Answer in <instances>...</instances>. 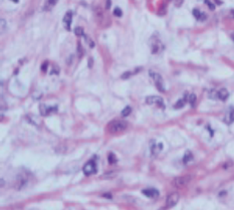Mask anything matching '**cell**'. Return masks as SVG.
Instances as JSON below:
<instances>
[{
  "mask_svg": "<svg viewBox=\"0 0 234 210\" xmlns=\"http://www.w3.org/2000/svg\"><path fill=\"white\" fill-rule=\"evenodd\" d=\"M126 129H127V124L121 120H115L107 125V131L111 134H119V133L124 132Z\"/></svg>",
  "mask_w": 234,
  "mask_h": 210,
  "instance_id": "cell-1",
  "label": "cell"
},
{
  "mask_svg": "<svg viewBox=\"0 0 234 210\" xmlns=\"http://www.w3.org/2000/svg\"><path fill=\"white\" fill-rule=\"evenodd\" d=\"M150 44H151V51L153 54L160 53L164 49V44L162 43L161 39H160L156 34L153 35L150 38Z\"/></svg>",
  "mask_w": 234,
  "mask_h": 210,
  "instance_id": "cell-2",
  "label": "cell"
},
{
  "mask_svg": "<svg viewBox=\"0 0 234 210\" xmlns=\"http://www.w3.org/2000/svg\"><path fill=\"white\" fill-rule=\"evenodd\" d=\"M149 75L151 78L153 79L154 84H155L156 88L158 89V91L162 92H165V86H164V82H163L162 76H160L158 73H155V72H153V70H150Z\"/></svg>",
  "mask_w": 234,
  "mask_h": 210,
  "instance_id": "cell-3",
  "label": "cell"
},
{
  "mask_svg": "<svg viewBox=\"0 0 234 210\" xmlns=\"http://www.w3.org/2000/svg\"><path fill=\"white\" fill-rule=\"evenodd\" d=\"M192 176L191 175H185V176H180V177H177L175 178L173 182H172V184L174 185L175 187L177 188H182L184 186H186V185L189 183V182L192 180Z\"/></svg>",
  "mask_w": 234,
  "mask_h": 210,
  "instance_id": "cell-4",
  "label": "cell"
},
{
  "mask_svg": "<svg viewBox=\"0 0 234 210\" xmlns=\"http://www.w3.org/2000/svg\"><path fill=\"white\" fill-rule=\"evenodd\" d=\"M97 163H95V160H91V161H88L87 164L85 165L84 167V173L85 175L87 176H90L91 174H95V173H97Z\"/></svg>",
  "mask_w": 234,
  "mask_h": 210,
  "instance_id": "cell-5",
  "label": "cell"
},
{
  "mask_svg": "<svg viewBox=\"0 0 234 210\" xmlns=\"http://www.w3.org/2000/svg\"><path fill=\"white\" fill-rule=\"evenodd\" d=\"M146 103L148 105H157L158 107H161L162 109H165L164 101H163V99L160 98V97H156V95H150V97H147Z\"/></svg>",
  "mask_w": 234,
  "mask_h": 210,
  "instance_id": "cell-6",
  "label": "cell"
},
{
  "mask_svg": "<svg viewBox=\"0 0 234 210\" xmlns=\"http://www.w3.org/2000/svg\"><path fill=\"white\" fill-rule=\"evenodd\" d=\"M179 198H180L179 194H178L177 192H173L167 197V200H166V206H167L168 208L174 207V206L178 203V201H179Z\"/></svg>",
  "mask_w": 234,
  "mask_h": 210,
  "instance_id": "cell-7",
  "label": "cell"
},
{
  "mask_svg": "<svg viewBox=\"0 0 234 210\" xmlns=\"http://www.w3.org/2000/svg\"><path fill=\"white\" fill-rule=\"evenodd\" d=\"M72 13L70 11H67L66 15H64L63 19V25H64V28L66 30H70V24H72Z\"/></svg>",
  "mask_w": 234,
  "mask_h": 210,
  "instance_id": "cell-8",
  "label": "cell"
},
{
  "mask_svg": "<svg viewBox=\"0 0 234 210\" xmlns=\"http://www.w3.org/2000/svg\"><path fill=\"white\" fill-rule=\"evenodd\" d=\"M163 149V145L162 143H157L155 144V142L152 141V144H151V153H152L153 156H156L157 154H159Z\"/></svg>",
  "mask_w": 234,
  "mask_h": 210,
  "instance_id": "cell-9",
  "label": "cell"
},
{
  "mask_svg": "<svg viewBox=\"0 0 234 210\" xmlns=\"http://www.w3.org/2000/svg\"><path fill=\"white\" fill-rule=\"evenodd\" d=\"M142 193L149 198H156L159 196V191L156 189H144L142 190Z\"/></svg>",
  "mask_w": 234,
  "mask_h": 210,
  "instance_id": "cell-10",
  "label": "cell"
},
{
  "mask_svg": "<svg viewBox=\"0 0 234 210\" xmlns=\"http://www.w3.org/2000/svg\"><path fill=\"white\" fill-rule=\"evenodd\" d=\"M56 110H57L56 107H47L43 104L40 105V112H41L42 116L48 115V114L51 113V112H56Z\"/></svg>",
  "mask_w": 234,
  "mask_h": 210,
  "instance_id": "cell-11",
  "label": "cell"
},
{
  "mask_svg": "<svg viewBox=\"0 0 234 210\" xmlns=\"http://www.w3.org/2000/svg\"><path fill=\"white\" fill-rule=\"evenodd\" d=\"M229 97V92L226 89H221L218 91V98L222 101H226Z\"/></svg>",
  "mask_w": 234,
  "mask_h": 210,
  "instance_id": "cell-12",
  "label": "cell"
},
{
  "mask_svg": "<svg viewBox=\"0 0 234 210\" xmlns=\"http://www.w3.org/2000/svg\"><path fill=\"white\" fill-rule=\"evenodd\" d=\"M193 15H194V17L196 18V19H198V20H205L206 19V15L204 14V13H202L201 11H199L198 9H193Z\"/></svg>",
  "mask_w": 234,
  "mask_h": 210,
  "instance_id": "cell-13",
  "label": "cell"
},
{
  "mask_svg": "<svg viewBox=\"0 0 234 210\" xmlns=\"http://www.w3.org/2000/svg\"><path fill=\"white\" fill-rule=\"evenodd\" d=\"M187 100H188V95H187V94H185L184 95V99L179 100L176 104L174 105V109H181V108H183L184 106H185V103H186Z\"/></svg>",
  "mask_w": 234,
  "mask_h": 210,
  "instance_id": "cell-14",
  "label": "cell"
},
{
  "mask_svg": "<svg viewBox=\"0 0 234 210\" xmlns=\"http://www.w3.org/2000/svg\"><path fill=\"white\" fill-rule=\"evenodd\" d=\"M193 161V155L190 151H186L185 155L183 157V163L184 164H188V163L192 162Z\"/></svg>",
  "mask_w": 234,
  "mask_h": 210,
  "instance_id": "cell-15",
  "label": "cell"
},
{
  "mask_svg": "<svg viewBox=\"0 0 234 210\" xmlns=\"http://www.w3.org/2000/svg\"><path fill=\"white\" fill-rule=\"evenodd\" d=\"M208 98L211 99V100H217V99H219L218 98V92L215 91V89H211V91H209Z\"/></svg>",
  "mask_w": 234,
  "mask_h": 210,
  "instance_id": "cell-16",
  "label": "cell"
},
{
  "mask_svg": "<svg viewBox=\"0 0 234 210\" xmlns=\"http://www.w3.org/2000/svg\"><path fill=\"white\" fill-rule=\"evenodd\" d=\"M107 159H109L110 164H115V163H117V161H118V159H117V157H116V155L114 153H110L109 157H107Z\"/></svg>",
  "mask_w": 234,
  "mask_h": 210,
  "instance_id": "cell-17",
  "label": "cell"
},
{
  "mask_svg": "<svg viewBox=\"0 0 234 210\" xmlns=\"http://www.w3.org/2000/svg\"><path fill=\"white\" fill-rule=\"evenodd\" d=\"M57 0H47V5H45V10H49L52 6L56 4Z\"/></svg>",
  "mask_w": 234,
  "mask_h": 210,
  "instance_id": "cell-18",
  "label": "cell"
},
{
  "mask_svg": "<svg viewBox=\"0 0 234 210\" xmlns=\"http://www.w3.org/2000/svg\"><path fill=\"white\" fill-rule=\"evenodd\" d=\"M188 101H189V103H190L191 106L193 107L194 105H195V102H196V95H194V94L190 95L189 97H188Z\"/></svg>",
  "mask_w": 234,
  "mask_h": 210,
  "instance_id": "cell-19",
  "label": "cell"
},
{
  "mask_svg": "<svg viewBox=\"0 0 234 210\" xmlns=\"http://www.w3.org/2000/svg\"><path fill=\"white\" fill-rule=\"evenodd\" d=\"M131 112H132V109H131L130 107L125 108V109L122 111V116H123V117H127V116L130 115Z\"/></svg>",
  "mask_w": 234,
  "mask_h": 210,
  "instance_id": "cell-20",
  "label": "cell"
},
{
  "mask_svg": "<svg viewBox=\"0 0 234 210\" xmlns=\"http://www.w3.org/2000/svg\"><path fill=\"white\" fill-rule=\"evenodd\" d=\"M75 35H78V36H82V35L85 34L84 29H82V27H75Z\"/></svg>",
  "mask_w": 234,
  "mask_h": 210,
  "instance_id": "cell-21",
  "label": "cell"
},
{
  "mask_svg": "<svg viewBox=\"0 0 234 210\" xmlns=\"http://www.w3.org/2000/svg\"><path fill=\"white\" fill-rule=\"evenodd\" d=\"M227 120H229V121H228V124L234 122V110H232L231 112H229L228 116H227Z\"/></svg>",
  "mask_w": 234,
  "mask_h": 210,
  "instance_id": "cell-22",
  "label": "cell"
},
{
  "mask_svg": "<svg viewBox=\"0 0 234 210\" xmlns=\"http://www.w3.org/2000/svg\"><path fill=\"white\" fill-rule=\"evenodd\" d=\"M114 14H115L116 16H118V17H121L122 15H123V11L121 10V8L116 7L115 10H114Z\"/></svg>",
  "mask_w": 234,
  "mask_h": 210,
  "instance_id": "cell-23",
  "label": "cell"
},
{
  "mask_svg": "<svg viewBox=\"0 0 234 210\" xmlns=\"http://www.w3.org/2000/svg\"><path fill=\"white\" fill-rule=\"evenodd\" d=\"M205 3L209 6V8H210L211 10H214V9H215V5L210 1V0H205Z\"/></svg>",
  "mask_w": 234,
  "mask_h": 210,
  "instance_id": "cell-24",
  "label": "cell"
},
{
  "mask_svg": "<svg viewBox=\"0 0 234 210\" xmlns=\"http://www.w3.org/2000/svg\"><path fill=\"white\" fill-rule=\"evenodd\" d=\"M78 53L79 57H82V54H84V51H82V44L81 43H78Z\"/></svg>",
  "mask_w": 234,
  "mask_h": 210,
  "instance_id": "cell-25",
  "label": "cell"
},
{
  "mask_svg": "<svg viewBox=\"0 0 234 210\" xmlns=\"http://www.w3.org/2000/svg\"><path fill=\"white\" fill-rule=\"evenodd\" d=\"M132 76V73L131 72H126V73H124L122 75V79H129L130 76Z\"/></svg>",
  "mask_w": 234,
  "mask_h": 210,
  "instance_id": "cell-26",
  "label": "cell"
},
{
  "mask_svg": "<svg viewBox=\"0 0 234 210\" xmlns=\"http://www.w3.org/2000/svg\"><path fill=\"white\" fill-rule=\"evenodd\" d=\"M84 36H85V40H87V41H88V44H90V46H91V47H94V46H95V43L93 42V40H91V38H88V36H87V35H85V34H84Z\"/></svg>",
  "mask_w": 234,
  "mask_h": 210,
  "instance_id": "cell-27",
  "label": "cell"
},
{
  "mask_svg": "<svg viewBox=\"0 0 234 210\" xmlns=\"http://www.w3.org/2000/svg\"><path fill=\"white\" fill-rule=\"evenodd\" d=\"M182 3L183 0H175V6H177V7H180L182 5Z\"/></svg>",
  "mask_w": 234,
  "mask_h": 210,
  "instance_id": "cell-28",
  "label": "cell"
},
{
  "mask_svg": "<svg viewBox=\"0 0 234 210\" xmlns=\"http://www.w3.org/2000/svg\"><path fill=\"white\" fill-rule=\"evenodd\" d=\"M111 5H112V1L111 0H107V4H106V8L107 9H110Z\"/></svg>",
  "mask_w": 234,
  "mask_h": 210,
  "instance_id": "cell-29",
  "label": "cell"
},
{
  "mask_svg": "<svg viewBox=\"0 0 234 210\" xmlns=\"http://www.w3.org/2000/svg\"><path fill=\"white\" fill-rule=\"evenodd\" d=\"M41 69L43 70V72H45V70L47 69V63H44L43 64H42V66H41Z\"/></svg>",
  "mask_w": 234,
  "mask_h": 210,
  "instance_id": "cell-30",
  "label": "cell"
},
{
  "mask_svg": "<svg viewBox=\"0 0 234 210\" xmlns=\"http://www.w3.org/2000/svg\"><path fill=\"white\" fill-rule=\"evenodd\" d=\"M5 25V20L4 19H1V30L3 31V27Z\"/></svg>",
  "mask_w": 234,
  "mask_h": 210,
  "instance_id": "cell-31",
  "label": "cell"
},
{
  "mask_svg": "<svg viewBox=\"0 0 234 210\" xmlns=\"http://www.w3.org/2000/svg\"><path fill=\"white\" fill-rule=\"evenodd\" d=\"M88 66L90 67L93 66V60H91V58H90V60H88Z\"/></svg>",
  "mask_w": 234,
  "mask_h": 210,
  "instance_id": "cell-32",
  "label": "cell"
},
{
  "mask_svg": "<svg viewBox=\"0 0 234 210\" xmlns=\"http://www.w3.org/2000/svg\"><path fill=\"white\" fill-rule=\"evenodd\" d=\"M104 197H107V198H112V195H111V194H104Z\"/></svg>",
  "mask_w": 234,
  "mask_h": 210,
  "instance_id": "cell-33",
  "label": "cell"
},
{
  "mask_svg": "<svg viewBox=\"0 0 234 210\" xmlns=\"http://www.w3.org/2000/svg\"><path fill=\"white\" fill-rule=\"evenodd\" d=\"M11 1H13V2H15V3H17L18 1H19V0H11Z\"/></svg>",
  "mask_w": 234,
  "mask_h": 210,
  "instance_id": "cell-34",
  "label": "cell"
},
{
  "mask_svg": "<svg viewBox=\"0 0 234 210\" xmlns=\"http://www.w3.org/2000/svg\"><path fill=\"white\" fill-rule=\"evenodd\" d=\"M231 14H232V16L234 17V10H231Z\"/></svg>",
  "mask_w": 234,
  "mask_h": 210,
  "instance_id": "cell-35",
  "label": "cell"
},
{
  "mask_svg": "<svg viewBox=\"0 0 234 210\" xmlns=\"http://www.w3.org/2000/svg\"><path fill=\"white\" fill-rule=\"evenodd\" d=\"M232 39H233V40H234V34H232Z\"/></svg>",
  "mask_w": 234,
  "mask_h": 210,
  "instance_id": "cell-36",
  "label": "cell"
}]
</instances>
